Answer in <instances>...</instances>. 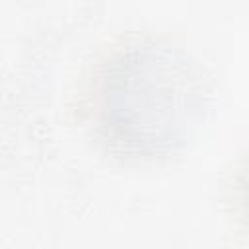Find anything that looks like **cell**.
Instances as JSON below:
<instances>
[{
  "mask_svg": "<svg viewBox=\"0 0 249 249\" xmlns=\"http://www.w3.org/2000/svg\"><path fill=\"white\" fill-rule=\"evenodd\" d=\"M103 136L132 156H160L179 144L202 103L187 56L161 45H132L109 58L95 84Z\"/></svg>",
  "mask_w": 249,
  "mask_h": 249,
  "instance_id": "obj_1",
  "label": "cell"
}]
</instances>
